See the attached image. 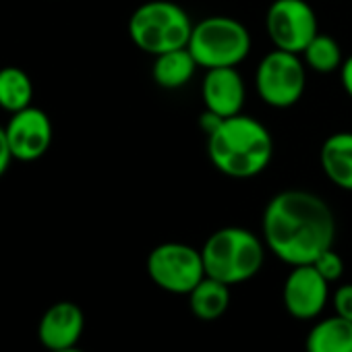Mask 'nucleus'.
<instances>
[{"mask_svg":"<svg viewBox=\"0 0 352 352\" xmlns=\"http://www.w3.org/2000/svg\"><path fill=\"white\" fill-rule=\"evenodd\" d=\"M261 234L267 251L282 263L307 265L333 247L336 216L319 195L288 189L267 201Z\"/></svg>","mask_w":352,"mask_h":352,"instance_id":"nucleus-1","label":"nucleus"},{"mask_svg":"<svg viewBox=\"0 0 352 352\" xmlns=\"http://www.w3.org/2000/svg\"><path fill=\"white\" fill-rule=\"evenodd\" d=\"M208 155L214 168L230 179H253L270 166L274 139L263 122L241 112L222 118L208 135Z\"/></svg>","mask_w":352,"mask_h":352,"instance_id":"nucleus-2","label":"nucleus"},{"mask_svg":"<svg viewBox=\"0 0 352 352\" xmlns=\"http://www.w3.org/2000/svg\"><path fill=\"white\" fill-rule=\"evenodd\" d=\"M265 243L241 226H226L210 234L201 247L206 276L228 286L245 284L259 274L265 261Z\"/></svg>","mask_w":352,"mask_h":352,"instance_id":"nucleus-3","label":"nucleus"},{"mask_svg":"<svg viewBox=\"0 0 352 352\" xmlns=\"http://www.w3.org/2000/svg\"><path fill=\"white\" fill-rule=\"evenodd\" d=\"M129 38L145 54L157 56L187 48L193 32L189 13L172 0H149L129 17Z\"/></svg>","mask_w":352,"mask_h":352,"instance_id":"nucleus-4","label":"nucleus"},{"mask_svg":"<svg viewBox=\"0 0 352 352\" xmlns=\"http://www.w3.org/2000/svg\"><path fill=\"white\" fill-rule=\"evenodd\" d=\"M249 30L232 17L214 15L193 25L189 52L201 69L239 67L251 52Z\"/></svg>","mask_w":352,"mask_h":352,"instance_id":"nucleus-5","label":"nucleus"},{"mask_svg":"<svg viewBox=\"0 0 352 352\" xmlns=\"http://www.w3.org/2000/svg\"><path fill=\"white\" fill-rule=\"evenodd\" d=\"M147 276L164 292L189 296L206 278L201 251L185 243H162L147 255Z\"/></svg>","mask_w":352,"mask_h":352,"instance_id":"nucleus-6","label":"nucleus"},{"mask_svg":"<svg viewBox=\"0 0 352 352\" xmlns=\"http://www.w3.org/2000/svg\"><path fill=\"white\" fill-rule=\"evenodd\" d=\"M307 85V67L300 54L274 48L255 71V89L263 104L272 108H290L300 102Z\"/></svg>","mask_w":352,"mask_h":352,"instance_id":"nucleus-7","label":"nucleus"},{"mask_svg":"<svg viewBox=\"0 0 352 352\" xmlns=\"http://www.w3.org/2000/svg\"><path fill=\"white\" fill-rule=\"evenodd\" d=\"M265 30L274 48L302 54L319 34L317 13L307 0H274L265 13Z\"/></svg>","mask_w":352,"mask_h":352,"instance_id":"nucleus-8","label":"nucleus"},{"mask_svg":"<svg viewBox=\"0 0 352 352\" xmlns=\"http://www.w3.org/2000/svg\"><path fill=\"white\" fill-rule=\"evenodd\" d=\"M5 133L15 160L36 162L48 153L54 137V126L50 116L42 108L32 104L11 114L9 122L5 124Z\"/></svg>","mask_w":352,"mask_h":352,"instance_id":"nucleus-9","label":"nucleus"},{"mask_svg":"<svg viewBox=\"0 0 352 352\" xmlns=\"http://www.w3.org/2000/svg\"><path fill=\"white\" fill-rule=\"evenodd\" d=\"M329 298V282L315 270L313 263L294 265L284 280L282 300L288 315L298 321L317 319Z\"/></svg>","mask_w":352,"mask_h":352,"instance_id":"nucleus-10","label":"nucleus"},{"mask_svg":"<svg viewBox=\"0 0 352 352\" xmlns=\"http://www.w3.org/2000/svg\"><path fill=\"white\" fill-rule=\"evenodd\" d=\"M85 329V315L77 302L58 300L50 305L40 323H38V340L48 350H65L79 344Z\"/></svg>","mask_w":352,"mask_h":352,"instance_id":"nucleus-11","label":"nucleus"},{"mask_svg":"<svg viewBox=\"0 0 352 352\" xmlns=\"http://www.w3.org/2000/svg\"><path fill=\"white\" fill-rule=\"evenodd\" d=\"M245 81L236 67L208 69L201 83V98L206 110L218 114L220 118H230L241 114L245 104Z\"/></svg>","mask_w":352,"mask_h":352,"instance_id":"nucleus-12","label":"nucleus"},{"mask_svg":"<svg viewBox=\"0 0 352 352\" xmlns=\"http://www.w3.org/2000/svg\"><path fill=\"white\" fill-rule=\"evenodd\" d=\"M319 162L329 183L352 193V131L329 135L321 145Z\"/></svg>","mask_w":352,"mask_h":352,"instance_id":"nucleus-13","label":"nucleus"},{"mask_svg":"<svg viewBox=\"0 0 352 352\" xmlns=\"http://www.w3.org/2000/svg\"><path fill=\"white\" fill-rule=\"evenodd\" d=\"M153 67H151V77L162 89H181L185 87L195 71L199 69L197 60L189 52V48H179L170 50L164 54L153 56Z\"/></svg>","mask_w":352,"mask_h":352,"instance_id":"nucleus-14","label":"nucleus"},{"mask_svg":"<svg viewBox=\"0 0 352 352\" xmlns=\"http://www.w3.org/2000/svg\"><path fill=\"white\" fill-rule=\"evenodd\" d=\"M305 352H352V321L340 315L317 321L307 333Z\"/></svg>","mask_w":352,"mask_h":352,"instance_id":"nucleus-15","label":"nucleus"},{"mask_svg":"<svg viewBox=\"0 0 352 352\" xmlns=\"http://www.w3.org/2000/svg\"><path fill=\"white\" fill-rule=\"evenodd\" d=\"M230 286L206 276L191 292H189V307L191 313L201 321H216L220 319L230 307Z\"/></svg>","mask_w":352,"mask_h":352,"instance_id":"nucleus-16","label":"nucleus"},{"mask_svg":"<svg viewBox=\"0 0 352 352\" xmlns=\"http://www.w3.org/2000/svg\"><path fill=\"white\" fill-rule=\"evenodd\" d=\"M34 104V81L21 67L0 69V108L13 114Z\"/></svg>","mask_w":352,"mask_h":352,"instance_id":"nucleus-17","label":"nucleus"},{"mask_svg":"<svg viewBox=\"0 0 352 352\" xmlns=\"http://www.w3.org/2000/svg\"><path fill=\"white\" fill-rule=\"evenodd\" d=\"M302 63L307 69L319 73V75H329L333 71H340L344 58H342V50L340 44L325 34H317L307 48L302 50Z\"/></svg>","mask_w":352,"mask_h":352,"instance_id":"nucleus-18","label":"nucleus"},{"mask_svg":"<svg viewBox=\"0 0 352 352\" xmlns=\"http://www.w3.org/2000/svg\"><path fill=\"white\" fill-rule=\"evenodd\" d=\"M313 265H315V270L331 284V282H338L342 276H344V259L333 251V247L331 249H327V251H323L315 261H313Z\"/></svg>","mask_w":352,"mask_h":352,"instance_id":"nucleus-19","label":"nucleus"},{"mask_svg":"<svg viewBox=\"0 0 352 352\" xmlns=\"http://www.w3.org/2000/svg\"><path fill=\"white\" fill-rule=\"evenodd\" d=\"M333 309H336V315L352 321V284H342L336 288Z\"/></svg>","mask_w":352,"mask_h":352,"instance_id":"nucleus-20","label":"nucleus"},{"mask_svg":"<svg viewBox=\"0 0 352 352\" xmlns=\"http://www.w3.org/2000/svg\"><path fill=\"white\" fill-rule=\"evenodd\" d=\"M13 153H11V147H9V139H7V133H5V126H0V179L9 172L11 168V162H13Z\"/></svg>","mask_w":352,"mask_h":352,"instance_id":"nucleus-21","label":"nucleus"},{"mask_svg":"<svg viewBox=\"0 0 352 352\" xmlns=\"http://www.w3.org/2000/svg\"><path fill=\"white\" fill-rule=\"evenodd\" d=\"M340 83H342L344 91L348 94V98L352 100V54L340 67Z\"/></svg>","mask_w":352,"mask_h":352,"instance_id":"nucleus-22","label":"nucleus"},{"mask_svg":"<svg viewBox=\"0 0 352 352\" xmlns=\"http://www.w3.org/2000/svg\"><path fill=\"white\" fill-rule=\"evenodd\" d=\"M220 120H222V118H220L218 114H214V112L206 110V112L199 116V126L206 131V135H210V133H212V131H214V129L220 124Z\"/></svg>","mask_w":352,"mask_h":352,"instance_id":"nucleus-23","label":"nucleus"},{"mask_svg":"<svg viewBox=\"0 0 352 352\" xmlns=\"http://www.w3.org/2000/svg\"><path fill=\"white\" fill-rule=\"evenodd\" d=\"M54 352H85V350H81L79 346H73V348H65V350H54Z\"/></svg>","mask_w":352,"mask_h":352,"instance_id":"nucleus-24","label":"nucleus"}]
</instances>
